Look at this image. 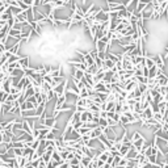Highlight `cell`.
Returning a JSON list of instances; mask_svg holds the SVG:
<instances>
[{
    "label": "cell",
    "instance_id": "cell-4",
    "mask_svg": "<svg viewBox=\"0 0 168 168\" xmlns=\"http://www.w3.org/2000/svg\"><path fill=\"white\" fill-rule=\"evenodd\" d=\"M85 75V71H83V70H80V69H76L75 70V74L72 75V76H75L76 79H81Z\"/></svg>",
    "mask_w": 168,
    "mask_h": 168
},
{
    "label": "cell",
    "instance_id": "cell-2",
    "mask_svg": "<svg viewBox=\"0 0 168 168\" xmlns=\"http://www.w3.org/2000/svg\"><path fill=\"white\" fill-rule=\"evenodd\" d=\"M156 63H155V60L153 59V56H144V66H147L149 69H151V67H154Z\"/></svg>",
    "mask_w": 168,
    "mask_h": 168
},
{
    "label": "cell",
    "instance_id": "cell-3",
    "mask_svg": "<svg viewBox=\"0 0 168 168\" xmlns=\"http://www.w3.org/2000/svg\"><path fill=\"white\" fill-rule=\"evenodd\" d=\"M140 138H143V135L139 133V131H134L133 134H131V137H130V139L133 140V143L134 142H137L138 139H140Z\"/></svg>",
    "mask_w": 168,
    "mask_h": 168
},
{
    "label": "cell",
    "instance_id": "cell-1",
    "mask_svg": "<svg viewBox=\"0 0 168 168\" xmlns=\"http://www.w3.org/2000/svg\"><path fill=\"white\" fill-rule=\"evenodd\" d=\"M19 62H20V66H21V69L26 70L28 67H30V56H29V55L21 56V59H20Z\"/></svg>",
    "mask_w": 168,
    "mask_h": 168
}]
</instances>
